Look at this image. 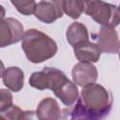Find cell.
Wrapping results in <instances>:
<instances>
[{
    "instance_id": "5bb4252c",
    "label": "cell",
    "mask_w": 120,
    "mask_h": 120,
    "mask_svg": "<svg viewBox=\"0 0 120 120\" xmlns=\"http://www.w3.org/2000/svg\"><path fill=\"white\" fill-rule=\"evenodd\" d=\"M61 7L63 12H65L70 18L78 19L83 11V2L77 0H63L61 1Z\"/></svg>"
},
{
    "instance_id": "9a60e30c",
    "label": "cell",
    "mask_w": 120,
    "mask_h": 120,
    "mask_svg": "<svg viewBox=\"0 0 120 120\" xmlns=\"http://www.w3.org/2000/svg\"><path fill=\"white\" fill-rule=\"evenodd\" d=\"M11 4L22 15L28 16L35 13L37 2L35 1H11Z\"/></svg>"
},
{
    "instance_id": "52a82bcc",
    "label": "cell",
    "mask_w": 120,
    "mask_h": 120,
    "mask_svg": "<svg viewBox=\"0 0 120 120\" xmlns=\"http://www.w3.org/2000/svg\"><path fill=\"white\" fill-rule=\"evenodd\" d=\"M61 1H39L37 3L35 16L45 23H52L63 16Z\"/></svg>"
},
{
    "instance_id": "d6986e66",
    "label": "cell",
    "mask_w": 120,
    "mask_h": 120,
    "mask_svg": "<svg viewBox=\"0 0 120 120\" xmlns=\"http://www.w3.org/2000/svg\"><path fill=\"white\" fill-rule=\"evenodd\" d=\"M5 16H6V10H5V8L0 5V20L2 19H5Z\"/></svg>"
},
{
    "instance_id": "277c9868",
    "label": "cell",
    "mask_w": 120,
    "mask_h": 120,
    "mask_svg": "<svg viewBox=\"0 0 120 120\" xmlns=\"http://www.w3.org/2000/svg\"><path fill=\"white\" fill-rule=\"evenodd\" d=\"M68 78L65 73L55 68H44L41 71L33 72L29 78L30 86L38 90L50 89L55 91Z\"/></svg>"
},
{
    "instance_id": "8992f818",
    "label": "cell",
    "mask_w": 120,
    "mask_h": 120,
    "mask_svg": "<svg viewBox=\"0 0 120 120\" xmlns=\"http://www.w3.org/2000/svg\"><path fill=\"white\" fill-rule=\"evenodd\" d=\"M92 36L101 52H103L106 53H118L119 39L117 32L114 30V28L101 26L98 32L93 34Z\"/></svg>"
},
{
    "instance_id": "7a4b0ae2",
    "label": "cell",
    "mask_w": 120,
    "mask_h": 120,
    "mask_svg": "<svg viewBox=\"0 0 120 120\" xmlns=\"http://www.w3.org/2000/svg\"><path fill=\"white\" fill-rule=\"evenodd\" d=\"M79 101L87 112L103 118L110 112L112 99L105 87L95 82L82 87Z\"/></svg>"
},
{
    "instance_id": "9c48e42d",
    "label": "cell",
    "mask_w": 120,
    "mask_h": 120,
    "mask_svg": "<svg viewBox=\"0 0 120 120\" xmlns=\"http://www.w3.org/2000/svg\"><path fill=\"white\" fill-rule=\"evenodd\" d=\"M36 113L38 120H60L61 109L54 98H45L38 105Z\"/></svg>"
},
{
    "instance_id": "ba28073f",
    "label": "cell",
    "mask_w": 120,
    "mask_h": 120,
    "mask_svg": "<svg viewBox=\"0 0 120 120\" xmlns=\"http://www.w3.org/2000/svg\"><path fill=\"white\" fill-rule=\"evenodd\" d=\"M73 82L79 86L85 87L89 84L95 83L98 80V69L91 63H81L76 64L71 71Z\"/></svg>"
},
{
    "instance_id": "8fae6325",
    "label": "cell",
    "mask_w": 120,
    "mask_h": 120,
    "mask_svg": "<svg viewBox=\"0 0 120 120\" xmlns=\"http://www.w3.org/2000/svg\"><path fill=\"white\" fill-rule=\"evenodd\" d=\"M3 82L8 89L13 92H19L22 89L24 84V73L18 67L8 68L3 76Z\"/></svg>"
},
{
    "instance_id": "2e32d148",
    "label": "cell",
    "mask_w": 120,
    "mask_h": 120,
    "mask_svg": "<svg viewBox=\"0 0 120 120\" xmlns=\"http://www.w3.org/2000/svg\"><path fill=\"white\" fill-rule=\"evenodd\" d=\"M22 111L16 105H11L3 112H0V116L4 120H20Z\"/></svg>"
},
{
    "instance_id": "e0dca14e",
    "label": "cell",
    "mask_w": 120,
    "mask_h": 120,
    "mask_svg": "<svg viewBox=\"0 0 120 120\" xmlns=\"http://www.w3.org/2000/svg\"><path fill=\"white\" fill-rule=\"evenodd\" d=\"M12 95L8 89H0V112L5 111L12 105Z\"/></svg>"
},
{
    "instance_id": "ac0fdd59",
    "label": "cell",
    "mask_w": 120,
    "mask_h": 120,
    "mask_svg": "<svg viewBox=\"0 0 120 120\" xmlns=\"http://www.w3.org/2000/svg\"><path fill=\"white\" fill-rule=\"evenodd\" d=\"M20 120H38V118L34 111H22Z\"/></svg>"
},
{
    "instance_id": "ffe728a7",
    "label": "cell",
    "mask_w": 120,
    "mask_h": 120,
    "mask_svg": "<svg viewBox=\"0 0 120 120\" xmlns=\"http://www.w3.org/2000/svg\"><path fill=\"white\" fill-rule=\"evenodd\" d=\"M5 70H6V68H5V66H4L3 62L0 60V78L3 76V74H4Z\"/></svg>"
},
{
    "instance_id": "6da1fadb",
    "label": "cell",
    "mask_w": 120,
    "mask_h": 120,
    "mask_svg": "<svg viewBox=\"0 0 120 120\" xmlns=\"http://www.w3.org/2000/svg\"><path fill=\"white\" fill-rule=\"evenodd\" d=\"M22 49L30 62L38 64L53 57L58 48L52 38L38 29L32 28L24 32L22 38Z\"/></svg>"
},
{
    "instance_id": "3957f363",
    "label": "cell",
    "mask_w": 120,
    "mask_h": 120,
    "mask_svg": "<svg viewBox=\"0 0 120 120\" xmlns=\"http://www.w3.org/2000/svg\"><path fill=\"white\" fill-rule=\"evenodd\" d=\"M83 11L102 26L114 28L119 24L118 7L103 1L83 2Z\"/></svg>"
},
{
    "instance_id": "5b68a950",
    "label": "cell",
    "mask_w": 120,
    "mask_h": 120,
    "mask_svg": "<svg viewBox=\"0 0 120 120\" xmlns=\"http://www.w3.org/2000/svg\"><path fill=\"white\" fill-rule=\"evenodd\" d=\"M23 34V26L17 19L5 18L0 20V48L21 41Z\"/></svg>"
},
{
    "instance_id": "7c38bea8",
    "label": "cell",
    "mask_w": 120,
    "mask_h": 120,
    "mask_svg": "<svg viewBox=\"0 0 120 120\" xmlns=\"http://www.w3.org/2000/svg\"><path fill=\"white\" fill-rule=\"evenodd\" d=\"M76 58L81 63H96L99 60L101 51L94 42H87L86 44L74 49Z\"/></svg>"
},
{
    "instance_id": "4fadbf2b",
    "label": "cell",
    "mask_w": 120,
    "mask_h": 120,
    "mask_svg": "<svg viewBox=\"0 0 120 120\" xmlns=\"http://www.w3.org/2000/svg\"><path fill=\"white\" fill-rule=\"evenodd\" d=\"M53 93L66 106H71L78 99L79 96V91L76 84L69 79H67Z\"/></svg>"
},
{
    "instance_id": "30bf717a",
    "label": "cell",
    "mask_w": 120,
    "mask_h": 120,
    "mask_svg": "<svg viewBox=\"0 0 120 120\" xmlns=\"http://www.w3.org/2000/svg\"><path fill=\"white\" fill-rule=\"evenodd\" d=\"M66 37L68 42L74 49L89 42V34L86 26L83 23L78 22H72L68 26L66 32Z\"/></svg>"
}]
</instances>
